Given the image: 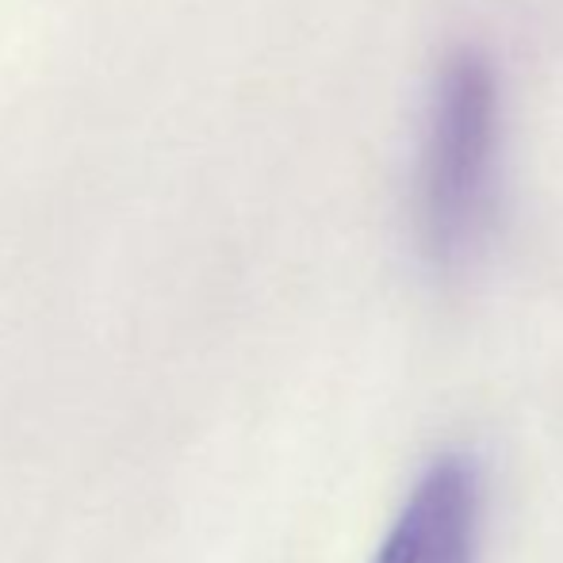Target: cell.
Masks as SVG:
<instances>
[{
    "mask_svg": "<svg viewBox=\"0 0 563 563\" xmlns=\"http://www.w3.org/2000/svg\"><path fill=\"white\" fill-rule=\"evenodd\" d=\"M506 100L495 62L452 51L433 74L410 173V223L426 265L464 273L483 257L503 211Z\"/></svg>",
    "mask_w": 563,
    "mask_h": 563,
    "instance_id": "6da1fadb",
    "label": "cell"
},
{
    "mask_svg": "<svg viewBox=\"0 0 563 563\" xmlns=\"http://www.w3.org/2000/svg\"><path fill=\"white\" fill-rule=\"evenodd\" d=\"M479 549L483 475L472 456L445 452L418 475L376 563H479Z\"/></svg>",
    "mask_w": 563,
    "mask_h": 563,
    "instance_id": "7a4b0ae2",
    "label": "cell"
}]
</instances>
